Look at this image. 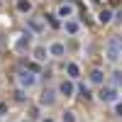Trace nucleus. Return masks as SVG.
Listing matches in <instances>:
<instances>
[{"mask_svg": "<svg viewBox=\"0 0 122 122\" xmlns=\"http://www.w3.org/2000/svg\"><path fill=\"white\" fill-rule=\"evenodd\" d=\"M105 56L110 64H117V61L122 59V37L115 34V37H110L107 39V44H105Z\"/></svg>", "mask_w": 122, "mask_h": 122, "instance_id": "1", "label": "nucleus"}, {"mask_svg": "<svg viewBox=\"0 0 122 122\" xmlns=\"http://www.w3.org/2000/svg\"><path fill=\"white\" fill-rule=\"evenodd\" d=\"M17 83H20V88H32L37 83V73H32V71H20L17 73Z\"/></svg>", "mask_w": 122, "mask_h": 122, "instance_id": "2", "label": "nucleus"}, {"mask_svg": "<svg viewBox=\"0 0 122 122\" xmlns=\"http://www.w3.org/2000/svg\"><path fill=\"white\" fill-rule=\"evenodd\" d=\"M100 100H103V103H117V90L112 88V86H107V88H103L100 90Z\"/></svg>", "mask_w": 122, "mask_h": 122, "instance_id": "3", "label": "nucleus"}, {"mask_svg": "<svg viewBox=\"0 0 122 122\" xmlns=\"http://www.w3.org/2000/svg\"><path fill=\"white\" fill-rule=\"evenodd\" d=\"M59 93L64 95V98H73V93H76L73 81H61V83H59Z\"/></svg>", "mask_w": 122, "mask_h": 122, "instance_id": "4", "label": "nucleus"}, {"mask_svg": "<svg viewBox=\"0 0 122 122\" xmlns=\"http://www.w3.org/2000/svg\"><path fill=\"white\" fill-rule=\"evenodd\" d=\"M73 15H76V7H73V3H61V5H59V17L71 20Z\"/></svg>", "mask_w": 122, "mask_h": 122, "instance_id": "5", "label": "nucleus"}, {"mask_svg": "<svg viewBox=\"0 0 122 122\" xmlns=\"http://www.w3.org/2000/svg\"><path fill=\"white\" fill-rule=\"evenodd\" d=\"M66 54V46L61 44V42H54V44H49V56H54V59H61Z\"/></svg>", "mask_w": 122, "mask_h": 122, "instance_id": "6", "label": "nucleus"}, {"mask_svg": "<svg viewBox=\"0 0 122 122\" xmlns=\"http://www.w3.org/2000/svg\"><path fill=\"white\" fill-rule=\"evenodd\" d=\"M39 103H42V105H54L56 103V93H54V90H44V93H42V98H39Z\"/></svg>", "mask_w": 122, "mask_h": 122, "instance_id": "7", "label": "nucleus"}, {"mask_svg": "<svg viewBox=\"0 0 122 122\" xmlns=\"http://www.w3.org/2000/svg\"><path fill=\"white\" fill-rule=\"evenodd\" d=\"M32 56H34L37 61H46V59H49V49H46V46H34V49H32Z\"/></svg>", "mask_w": 122, "mask_h": 122, "instance_id": "8", "label": "nucleus"}, {"mask_svg": "<svg viewBox=\"0 0 122 122\" xmlns=\"http://www.w3.org/2000/svg\"><path fill=\"white\" fill-rule=\"evenodd\" d=\"M103 81H105V73H103L100 68L90 71V83H93V86H103Z\"/></svg>", "mask_w": 122, "mask_h": 122, "instance_id": "9", "label": "nucleus"}, {"mask_svg": "<svg viewBox=\"0 0 122 122\" xmlns=\"http://www.w3.org/2000/svg\"><path fill=\"white\" fill-rule=\"evenodd\" d=\"M66 73H68V78H78V76H81V68H78V64L68 61V64H66Z\"/></svg>", "mask_w": 122, "mask_h": 122, "instance_id": "10", "label": "nucleus"}, {"mask_svg": "<svg viewBox=\"0 0 122 122\" xmlns=\"http://www.w3.org/2000/svg\"><path fill=\"white\" fill-rule=\"evenodd\" d=\"M64 29H66V32L68 34H78V22H73V20H66V22H64Z\"/></svg>", "mask_w": 122, "mask_h": 122, "instance_id": "11", "label": "nucleus"}, {"mask_svg": "<svg viewBox=\"0 0 122 122\" xmlns=\"http://www.w3.org/2000/svg\"><path fill=\"white\" fill-rule=\"evenodd\" d=\"M17 10L20 12H29V10H32V3H29V0H17Z\"/></svg>", "mask_w": 122, "mask_h": 122, "instance_id": "12", "label": "nucleus"}, {"mask_svg": "<svg viewBox=\"0 0 122 122\" xmlns=\"http://www.w3.org/2000/svg\"><path fill=\"white\" fill-rule=\"evenodd\" d=\"M29 27H32L34 32H42V29H44V22H42V20H29Z\"/></svg>", "mask_w": 122, "mask_h": 122, "instance_id": "13", "label": "nucleus"}, {"mask_svg": "<svg viewBox=\"0 0 122 122\" xmlns=\"http://www.w3.org/2000/svg\"><path fill=\"white\" fill-rule=\"evenodd\" d=\"M100 22H103V25L112 22V12H110V10H103V12H100Z\"/></svg>", "mask_w": 122, "mask_h": 122, "instance_id": "14", "label": "nucleus"}, {"mask_svg": "<svg viewBox=\"0 0 122 122\" xmlns=\"http://www.w3.org/2000/svg\"><path fill=\"white\" fill-rule=\"evenodd\" d=\"M112 86H115V88L122 86V71H115V73H112Z\"/></svg>", "mask_w": 122, "mask_h": 122, "instance_id": "15", "label": "nucleus"}, {"mask_svg": "<svg viewBox=\"0 0 122 122\" xmlns=\"http://www.w3.org/2000/svg\"><path fill=\"white\" fill-rule=\"evenodd\" d=\"M64 122H76V115L71 112V110H68V112H64Z\"/></svg>", "mask_w": 122, "mask_h": 122, "instance_id": "16", "label": "nucleus"}, {"mask_svg": "<svg viewBox=\"0 0 122 122\" xmlns=\"http://www.w3.org/2000/svg\"><path fill=\"white\" fill-rule=\"evenodd\" d=\"M115 112H117V117H122V100L115 103Z\"/></svg>", "mask_w": 122, "mask_h": 122, "instance_id": "17", "label": "nucleus"}, {"mask_svg": "<svg viewBox=\"0 0 122 122\" xmlns=\"http://www.w3.org/2000/svg\"><path fill=\"white\" fill-rule=\"evenodd\" d=\"M42 122H54V120H51V117H46V120H42Z\"/></svg>", "mask_w": 122, "mask_h": 122, "instance_id": "18", "label": "nucleus"}]
</instances>
